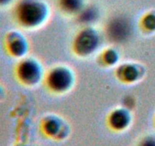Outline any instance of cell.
Here are the masks:
<instances>
[{
  "instance_id": "cell-16",
  "label": "cell",
  "mask_w": 155,
  "mask_h": 146,
  "mask_svg": "<svg viewBox=\"0 0 155 146\" xmlns=\"http://www.w3.org/2000/svg\"><path fill=\"white\" fill-rule=\"evenodd\" d=\"M2 88H1V86H0V96H1V94H2Z\"/></svg>"
},
{
  "instance_id": "cell-13",
  "label": "cell",
  "mask_w": 155,
  "mask_h": 146,
  "mask_svg": "<svg viewBox=\"0 0 155 146\" xmlns=\"http://www.w3.org/2000/svg\"><path fill=\"white\" fill-rule=\"evenodd\" d=\"M60 122L54 117H49L44 123V129L48 135H55L59 131Z\"/></svg>"
},
{
  "instance_id": "cell-4",
  "label": "cell",
  "mask_w": 155,
  "mask_h": 146,
  "mask_svg": "<svg viewBox=\"0 0 155 146\" xmlns=\"http://www.w3.org/2000/svg\"><path fill=\"white\" fill-rule=\"evenodd\" d=\"M16 75L22 84L27 86H35L42 79L43 70L37 60L32 58H24L17 65Z\"/></svg>"
},
{
  "instance_id": "cell-1",
  "label": "cell",
  "mask_w": 155,
  "mask_h": 146,
  "mask_svg": "<svg viewBox=\"0 0 155 146\" xmlns=\"http://www.w3.org/2000/svg\"><path fill=\"white\" fill-rule=\"evenodd\" d=\"M14 15L21 27L36 29L47 21L49 9L42 0H19L14 9Z\"/></svg>"
},
{
  "instance_id": "cell-9",
  "label": "cell",
  "mask_w": 155,
  "mask_h": 146,
  "mask_svg": "<svg viewBox=\"0 0 155 146\" xmlns=\"http://www.w3.org/2000/svg\"><path fill=\"white\" fill-rule=\"evenodd\" d=\"M59 10L71 16H77L86 5L85 0H57Z\"/></svg>"
},
{
  "instance_id": "cell-10",
  "label": "cell",
  "mask_w": 155,
  "mask_h": 146,
  "mask_svg": "<svg viewBox=\"0 0 155 146\" xmlns=\"http://www.w3.org/2000/svg\"><path fill=\"white\" fill-rule=\"evenodd\" d=\"M99 12L94 5H86L80 13L76 16L79 23L83 26H92L98 20Z\"/></svg>"
},
{
  "instance_id": "cell-14",
  "label": "cell",
  "mask_w": 155,
  "mask_h": 146,
  "mask_svg": "<svg viewBox=\"0 0 155 146\" xmlns=\"http://www.w3.org/2000/svg\"><path fill=\"white\" fill-rule=\"evenodd\" d=\"M141 146H155V138L148 137L142 141Z\"/></svg>"
},
{
  "instance_id": "cell-15",
  "label": "cell",
  "mask_w": 155,
  "mask_h": 146,
  "mask_svg": "<svg viewBox=\"0 0 155 146\" xmlns=\"http://www.w3.org/2000/svg\"><path fill=\"white\" fill-rule=\"evenodd\" d=\"M14 0H0V7H4L10 5Z\"/></svg>"
},
{
  "instance_id": "cell-7",
  "label": "cell",
  "mask_w": 155,
  "mask_h": 146,
  "mask_svg": "<svg viewBox=\"0 0 155 146\" xmlns=\"http://www.w3.org/2000/svg\"><path fill=\"white\" fill-rule=\"evenodd\" d=\"M144 70L142 66L134 62H125L116 68V75L121 82L133 84L142 78Z\"/></svg>"
},
{
  "instance_id": "cell-2",
  "label": "cell",
  "mask_w": 155,
  "mask_h": 146,
  "mask_svg": "<svg viewBox=\"0 0 155 146\" xmlns=\"http://www.w3.org/2000/svg\"><path fill=\"white\" fill-rule=\"evenodd\" d=\"M45 82L47 88L55 94L68 92L75 83V76L72 70L65 65L53 67L46 73Z\"/></svg>"
},
{
  "instance_id": "cell-5",
  "label": "cell",
  "mask_w": 155,
  "mask_h": 146,
  "mask_svg": "<svg viewBox=\"0 0 155 146\" xmlns=\"http://www.w3.org/2000/svg\"><path fill=\"white\" fill-rule=\"evenodd\" d=\"M107 36L112 42L120 43L127 41L133 32L132 22L124 15H117L108 21L106 27Z\"/></svg>"
},
{
  "instance_id": "cell-12",
  "label": "cell",
  "mask_w": 155,
  "mask_h": 146,
  "mask_svg": "<svg viewBox=\"0 0 155 146\" xmlns=\"http://www.w3.org/2000/svg\"><path fill=\"white\" fill-rule=\"evenodd\" d=\"M141 25L146 31L155 30V13L148 12L141 19Z\"/></svg>"
},
{
  "instance_id": "cell-6",
  "label": "cell",
  "mask_w": 155,
  "mask_h": 146,
  "mask_svg": "<svg viewBox=\"0 0 155 146\" xmlns=\"http://www.w3.org/2000/svg\"><path fill=\"white\" fill-rule=\"evenodd\" d=\"M5 45L11 56L22 58L28 51L29 44L22 33L18 31H11L5 38Z\"/></svg>"
},
{
  "instance_id": "cell-11",
  "label": "cell",
  "mask_w": 155,
  "mask_h": 146,
  "mask_svg": "<svg viewBox=\"0 0 155 146\" xmlns=\"http://www.w3.org/2000/svg\"><path fill=\"white\" fill-rule=\"evenodd\" d=\"M120 59V54L115 49L107 48L101 55V61L107 66H114Z\"/></svg>"
},
{
  "instance_id": "cell-3",
  "label": "cell",
  "mask_w": 155,
  "mask_h": 146,
  "mask_svg": "<svg viewBox=\"0 0 155 146\" xmlns=\"http://www.w3.org/2000/svg\"><path fill=\"white\" fill-rule=\"evenodd\" d=\"M101 43V36L92 26H85L77 32L73 42V50L82 57L92 56Z\"/></svg>"
},
{
  "instance_id": "cell-8",
  "label": "cell",
  "mask_w": 155,
  "mask_h": 146,
  "mask_svg": "<svg viewBox=\"0 0 155 146\" xmlns=\"http://www.w3.org/2000/svg\"><path fill=\"white\" fill-rule=\"evenodd\" d=\"M131 115L126 108H117L110 113L108 122L113 129L121 130L130 124Z\"/></svg>"
}]
</instances>
